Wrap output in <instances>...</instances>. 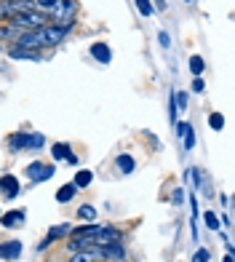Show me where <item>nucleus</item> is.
Returning <instances> with one entry per match:
<instances>
[{"label":"nucleus","mask_w":235,"mask_h":262,"mask_svg":"<svg viewBox=\"0 0 235 262\" xmlns=\"http://www.w3.org/2000/svg\"><path fill=\"white\" fill-rule=\"evenodd\" d=\"M78 217L83 220V222H97V209L86 204V206H80V209H78Z\"/></svg>","instance_id":"22"},{"label":"nucleus","mask_w":235,"mask_h":262,"mask_svg":"<svg viewBox=\"0 0 235 262\" xmlns=\"http://www.w3.org/2000/svg\"><path fill=\"white\" fill-rule=\"evenodd\" d=\"M115 163H118V169H121L123 174H131V171L136 169V161H134L131 156H126V152H123V156H118Z\"/></svg>","instance_id":"17"},{"label":"nucleus","mask_w":235,"mask_h":262,"mask_svg":"<svg viewBox=\"0 0 235 262\" xmlns=\"http://www.w3.org/2000/svg\"><path fill=\"white\" fill-rule=\"evenodd\" d=\"M8 56H11V59H40L38 51H27V49H11Z\"/></svg>","instance_id":"21"},{"label":"nucleus","mask_w":235,"mask_h":262,"mask_svg":"<svg viewBox=\"0 0 235 262\" xmlns=\"http://www.w3.org/2000/svg\"><path fill=\"white\" fill-rule=\"evenodd\" d=\"M203 220H206V228H208V230H219V228H222V222H219V217H217L214 211H206Z\"/></svg>","instance_id":"24"},{"label":"nucleus","mask_w":235,"mask_h":262,"mask_svg":"<svg viewBox=\"0 0 235 262\" xmlns=\"http://www.w3.org/2000/svg\"><path fill=\"white\" fill-rule=\"evenodd\" d=\"M64 27H54V25H45V27H38V30H30L25 32L21 38L14 43V49H27V51H40V49H51V46H59L64 38H67Z\"/></svg>","instance_id":"1"},{"label":"nucleus","mask_w":235,"mask_h":262,"mask_svg":"<svg viewBox=\"0 0 235 262\" xmlns=\"http://www.w3.org/2000/svg\"><path fill=\"white\" fill-rule=\"evenodd\" d=\"M56 3H59V0H35V11H40V14H45V16H49L51 14V11L56 8Z\"/></svg>","instance_id":"20"},{"label":"nucleus","mask_w":235,"mask_h":262,"mask_svg":"<svg viewBox=\"0 0 235 262\" xmlns=\"http://www.w3.org/2000/svg\"><path fill=\"white\" fill-rule=\"evenodd\" d=\"M187 3H190V0H187Z\"/></svg>","instance_id":"35"},{"label":"nucleus","mask_w":235,"mask_h":262,"mask_svg":"<svg viewBox=\"0 0 235 262\" xmlns=\"http://www.w3.org/2000/svg\"><path fill=\"white\" fill-rule=\"evenodd\" d=\"M99 254H97V246L91 249H80V252H73V257H69V262H93Z\"/></svg>","instance_id":"14"},{"label":"nucleus","mask_w":235,"mask_h":262,"mask_svg":"<svg viewBox=\"0 0 235 262\" xmlns=\"http://www.w3.org/2000/svg\"><path fill=\"white\" fill-rule=\"evenodd\" d=\"M21 35H25V32H21L19 27H14V25H3V27H0V38H3V40H11V46H14V43L21 38Z\"/></svg>","instance_id":"15"},{"label":"nucleus","mask_w":235,"mask_h":262,"mask_svg":"<svg viewBox=\"0 0 235 262\" xmlns=\"http://www.w3.org/2000/svg\"><path fill=\"white\" fill-rule=\"evenodd\" d=\"M203 89H206V86H203V78H193V91H195V94H201Z\"/></svg>","instance_id":"31"},{"label":"nucleus","mask_w":235,"mask_h":262,"mask_svg":"<svg viewBox=\"0 0 235 262\" xmlns=\"http://www.w3.org/2000/svg\"><path fill=\"white\" fill-rule=\"evenodd\" d=\"M136 8L142 16H152V0H136Z\"/></svg>","instance_id":"25"},{"label":"nucleus","mask_w":235,"mask_h":262,"mask_svg":"<svg viewBox=\"0 0 235 262\" xmlns=\"http://www.w3.org/2000/svg\"><path fill=\"white\" fill-rule=\"evenodd\" d=\"M182 139H184V150H193V147H195V131H193V128L187 131Z\"/></svg>","instance_id":"26"},{"label":"nucleus","mask_w":235,"mask_h":262,"mask_svg":"<svg viewBox=\"0 0 235 262\" xmlns=\"http://www.w3.org/2000/svg\"><path fill=\"white\" fill-rule=\"evenodd\" d=\"M97 254L104 259H112V262H121L126 259V249L123 244H110V246H97Z\"/></svg>","instance_id":"8"},{"label":"nucleus","mask_w":235,"mask_h":262,"mask_svg":"<svg viewBox=\"0 0 235 262\" xmlns=\"http://www.w3.org/2000/svg\"><path fill=\"white\" fill-rule=\"evenodd\" d=\"M69 230H73V228H69V225H67V222H62V225H54V228L49 230V235H45V241L40 244V252H43V249H45V246H49V244H54V241H59V238H67V235H69Z\"/></svg>","instance_id":"11"},{"label":"nucleus","mask_w":235,"mask_h":262,"mask_svg":"<svg viewBox=\"0 0 235 262\" xmlns=\"http://www.w3.org/2000/svg\"><path fill=\"white\" fill-rule=\"evenodd\" d=\"M19 254H21V244L19 241L0 244V259H19Z\"/></svg>","instance_id":"13"},{"label":"nucleus","mask_w":235,"mask_h":262,"mask_svg":"<svg viewBox=\"0 0 235 262\" xmlns=\"http://www.w3.org/2000/svg\"><path fill=\"white\" fill-rule=\"evenodd\" d=\"M190 131V123H176V137H184Z\"/></svg>","instance_id":"32"},{"label":"nucleus","mask_w":235,"mask_h":262,"mask_svg":"<svg viewBox=\"0 0 235 262\" xmlns=\"http://www.w3.org/2000/svg\"><path fill=\"white\" fill-rule=\"evenodd\" d=\"M25 220H27L25 209H14V211H6V214H0V225H3V228H8V230L21 228V225H25Z\"/></svg>","instance_id":"7"},{"label":"nucleus","mask_w":235,"mask_h":262,"mask_svg":"<svg viewBox=\"0 0 235 262\" xmlns=\"http://www.w3.org/2000/svg\"><path fill=\"white\" fill-rule=\"evenodd\" d=\"M203 70H206L203 56H190V73H193V78H201Z\"/></svg>","instance_id":"19"},{"label":"nucleus","mask_w":235,"mask_h":262,"mask_svg":"<svg viewBox=\"0 0 235 262\" xmlns=\"http://www.w3.org/2000/svg\"><path fill=\"white\" fill-rule=\"evenodd\" d=\"M32 0H0V21H11L14 16L19 14H27V11H32Z\"/></svg>","instance_id":"5"},{"label":"nucleus","mask_w":235,"mask_h":262,"mask_svg":"<svg viewBox=\"0 0 235 262\" xmlns=\"http://www.w3.org/2000/svg\"><path fill=\"white\" fill-rule=\"evenodd\" d=\"M174 99H176V107H179V110L187 107V94H174Z\"/></svg>","instance_id":"29"},{"label":"nucleus","mask_w":235,"mask_h":262,"mask_svg":"<svg viewBox=\"0 0 235 262\" xmlns=\"http://www.w3.org/2000/svg\"><path fill=\"white\" fill-rule=\"evenodd\" d=\"M11 25L19 27L21 32H30V30H38V27H45V25H49V16L32 8V11H27V14L14 16V19H11Z\"/></svg>","instance_id":"4"},{"label":"nucleus","mask_w":235,"mask_h":262,"mask_svg":"<svg viewBox=\"0 0 235 262\" xmlns=\"http://www.w3.org/2000/svg\"><path fill=\"white\" fill-rule=\"evenodd\" d=\"M208 249H198V252L193 254V262H208Z\"/></svg>","instance_id":"27"},{"label":"nucleus","mask_w":235,"mask_h":262,"mask_svg":"<svg viewBox=\"0 0 235 262\" xmlns=\"http://www.w3.org/2000/svg\"><path fill=\"white\" fill-rule=\"evenodd\" d=\"M75 193H78V187H75L73 182H69V185H62V187L56 190V201H59V204H67V201L75 198Z\"/></svg>","instance_id":"16"},{"label":"nucleus","mask_w":235,"mask_h":262,"mask_svg":"<svg viewBox=\"0 0 235 262\" xmlns=\"http://www.w3.org/2000/svg\"><path fill=\"white\" fill-rule=\"evenodd\" d=\"M208 126L214 131H222V128H225V115H222V113H211L208 115Z\"/></svg>","instance_id":"23"},{"label":"nucleus","mask_w":235,"mask_h":262,"mask_svg":"<svg viewBox=\"0 0 235 262\" xmlns=\"http://www.w3.org/2000/svg\"><path fill=\"white\" fill-rule=\"evenodd\" d=\"M75 14H78V3L75 0H59L56 8L51 11V25L54 27H64V30H73V21H75Z\"/></svg>","instance_id":"2"},{"label":"nucleus","mask_w":235,"mask_h":262,"mask_svg":"<svg viewBox=\"0 0 235 262\" xmlns=\"http://www.w3.org/2000/svg\"><path fill=\"white\" fill-rule=\"evenodd\" d=\"M51 156H54V161H67V163H78V156L73 150H69V145H64V142H56V145L51 147Z\"/></svg>","instance_id":"9"},{"label":"nucleus","mask_w":235,"mask_h":262,"mask_svg":"<svg viewBox=\"0 0 235 262\" xmlns=\"http://www.w3.org/2000/svg\"><path fill=\"white\" fill-rule=\"evenodd\" d=\"M91 182H93V174H91L88 169H80V171L75 174V182H73V185H75V187H88Z\"/></svg>","instance_id":"18"},{"label":"nucleus","mask_w":235,"mask_h":262,"mask_svg":"<svg viewBox=\"0 0 235 262\" xmlns=\"http://www.w3.org/2000/svg\"><path fill=\"white\" fill-rule=\"evenodd\" d=\"M190 182H193V187L201 185V171H198V169H190Z\"/></svg>","instance_id":"30"},{"label":"nucleus","mask_w":235,"mask_h":262,"mask_svg":"<svg viewBox=\"0 0 235 262\" xmlns=\"http://www.w3.org/2000/svg\"><path fill=\"white\" fill-rule=\"evenodd\" d=\"M158 40H160V46H166V49H169V46H171V38H169L166 32H160V35H158Z\"/></svg>","instance_id":"33"},{"label":"nucleus","mask_w":235,"mask_h":262,"mask_svg":"<svg viewBox=\"0 0 235 262\" xmlns=\"http://www.w3.org/2000/svg\"><path fill=\"white\" fill-rule=\"evenodd\" d=\"M45 145V139L40 134H27V131H19L8 139V150L11 152H19V150H40Z\"/></svg>","instance_id":"3"},{"label":"nucleus","mask_w":235,"mask_h":262,"mask_svg":"<svg viewBox=\"0 0 235 262\" xmlns=\"http://www.w3.org/2000/svg\"><path fill=\"white\" fill-rule=\"evenodd\" d=\"M0 193H3L6 198H16L19 195V180L14 174H3V177H0Z\"/></svg>","instance_id":"10"},{"label":"nucleus","mask_w":235,"mask_h":262,"mask_svg":"<svg viewBox=\"0 0 235 262\" xmlns=\"http://www.w3.org/2000/svg\"><path fill=\"white\" fill-rule=\"evenodd\" d=\"M171 201H174L176 206H179L182 201H184V190H182V187H176V190H174V195H171Z\"/></svg>","instance_id":"28"},{"label":"nucleus","mask_w":235,"mask_h":262,"mask_svg":"<svg viewBox=\"0 0 235 262\" xmlns=\"http://www.w3.org/2000/svg\"><path fill=\"white\" fill-rule=\"evenodd\" d=\"M25 174H27V180L30 182H45V180H51V177L56 174V169H54V163H40V161H35V163H30L27 169H25Z\"/></svg>","instance_id":"6"},{"label":"nucleus","mask_w":235,"mask_h":262,"mask_svg":"<svg viewBox=\"0 0 235 262\" xmlns=\"http://www.w3.org/2000/svg\"><path fill=\"white\" fill-rule=\"evenodd\" d=\"M91 56L97 59V62H102V64H110L112 62V51H110L107 43H93L91 46Z\"/></svg>","instance_id":"12"},{"label":"nucleus","mask_w":235,"mask_h":262,"mask_svg":"<svg viewBox=\"0 0 235 262\" xmlns=\"http://www.w3.org/2000/svg\"><path fill=\"white\" fill-rule=\"evenodd\" d=\"M225 262H232V252H230V254H227V257H225Z\"/></svg>","instance_id":"34"}]
</instances>
